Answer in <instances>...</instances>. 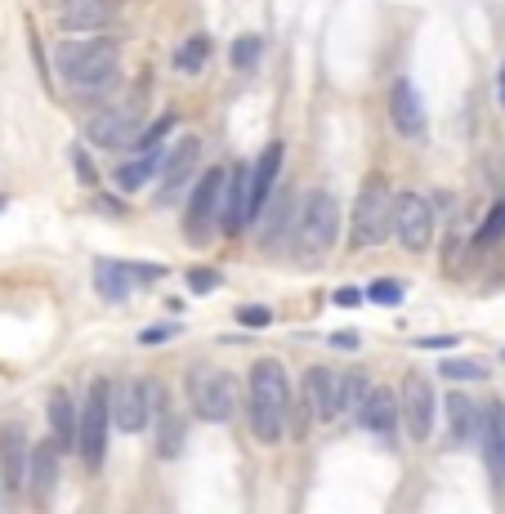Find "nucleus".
<instances>
[{
  "instance_id": "obj_32",
  "label": "nucleus",
  "mask_w": 505,
  "mask_h": 514,
  "mask_svg": "<svg viewBox=\"0 0 505 514\" xmlns=\"http://www.w3.org/2000/svg\"><path fill=\"white\" fill-rule=\"evenodd\" d=\"M170 126H175V117H157V121H152V126L144 130V135H139V148H144V152H148V148H157V144H161V135H166Z\"/></svg>"
},
{
  "instance_id": "obj_16",
  "label": "nucleus",
  "mask_w": 505,
  "mask_h": 514,
  "mask_svg": "<svg viewBox=\"0 0 505 514\" xmlns=\"http://www.w3.org/2000/svg\"><path fill=\"white\" fill-rule=\"evenodd\" d=\"M251 220V166H237L228 170V193H224V215H219V224H224L228 237H237Z\"/></svg>"
},
{
  "instance_id": "obj_17",
  "label": "nucleus",
  "mask_w": 505,
  "mask_h": 514,
  "mask_svg": "<svg viewBox=\"0 0 505 514\" xmlns=\"http://www.w3.org/2000/svg\"><path fill=\"white\" fill-rule=\"evenodd\" d=\"M27 483H32L36 501H50L59 488V443H36L32 465H27Z\"/></svg>"
},
{
  "instance_id": "obj_5",
  "label": "nucleus",
  "mask_w": 505,
  "mask_h": 514,
  "mask_svg": "<svg viewBox=\"0 0 505 514\" xmlns=\"http://www.w3.org/2000/svg\"><path fill=\"white\" fill-rule=\"evenodd\" d=\"M188 403L202 421L211 425H228L233 421V407H237V394H233V376L219 371L211 363H197L188 371Z\"/></svg>"
},
{
  "instance_id": "obj_18",
  "label": "nucleus",
  "mask_w": 505,
  "mask_h": 514,
  "mask_svg": "<svg viewBox=\"0 0 505 514\" xmlns=\"http://www.w3.org/2000/svg\"><path fill=\"white\" fill-rule=\"evenodd\" d=\"M0 465H5L9 488H23L27 465H32V447H27L23 425H5V430H0Z\"/></svg>"
},
{
  "instance_id": "obj_26",
  "label": "nucleus",
  "mask_w": 505,
  "mask_h": 514,
  "mask_svg": "<svg viewBox=\"0 0 505 514\" xmlns=\"http://www.w3.org/2000/svg\"><path fill=\"white\" fill-rule=\"evenodd\" d=\"M179 447H184V421H175L166 403H157V452L170 461V456H179Z\"/></svg>"
},
{
  "instance_id": "obj_37",
  "label": "nucleus",
  "mask_w": 505,
  "mask_h": 514,
  "mask_svg": "<svg viewBox=\"0 0 505 514\" xmlns=\"http://www.w3.org/2000/svg\"><path fill=\"white\" fill-rule=\"evenodd\" d=\"M336 304H340V309H354V304H362V291L358 287H340L336 291Z\"/></svg>"
},
{
  "instance_id": "obj_23",
  "label": "nucleus",
  "mask_w": 505,
  "mask_h": 514,
  "mask_svg": "<svg viewBox=\"0 0 505 514\" xmlns=\"http://www.w3.org/2000/svg\"><path fill=\"white\" fill-rule=\"evenodd\" d=\"M50 425H54V443L63 452H72V443H81V412L72 407V398L63 389L50 398Z\"/></svg>"
},
{
  "instance_id": "obj_38",
  "label": "nucleus",
  "mask_w": 505,
  "mask_h": 514,
  "mask_svg": "<svg viewBox=\"0 0 505 514\" xmlns=\"http://www.w3.org/2000/svg\"><path fill=\"white\" fill-rule=\"evenodd\" d=\"M331 345H336V349H362V340H358V331H336V336H331Z\"/></svg>"
},
{
  "instance_id": "obj_27",
  "label": "nucleus",
  "mask_w": 505,
  "mask_h": 514,
  "mask_svg": "<svg viewBox=\"0 0 505 514\" xmlns=\"http://www.w3.org/2000/svg\"><path fill=\"white\" fill-rule=\"evenodd\" d=\"M206 59H211V41L206 36H193V41H184L179 45V54H175V68L184 72V76H197L206 68Z\"/></svg>"
},
{
  "instance_id": "obj_34",
  "label": "nucleus",
  "mask_w": 505,
  "mask_h": 514,
  "mask_svg": "<svg viewBox=\"0 0 505 514\" xmlns=\"http://www.w3.org/2000/svg\"><path fill=\"white\" fill-rule=\"evenodd\" d=\"M497 233H505V202H501L497 211L488 215V224L479 228V246H488V242H492V237H497Z\"/></svg>"
},
{
  "instance_id": "obj_10",
  "label": "nucleus",
  "mask_w": 505,
  "mask_h": 514,
  "mask_svg": "<svg viewBox=\"0 0 505 514\" xmlns=\"http://www.w3.org/2000/svg\"><path fill=\"white\" fill-rule=\"evenodd\" d=\"M434 412H438V398H434L430 380H425L421 371H412V376L403 380V430H407V439H412V443H430Z\"/></svg>"
},
{
  "instance_id": "obj_21",
  "label": "nucleus",
  "mask_w": 505,
  "mask_h": 514,
  "mask_svg": "<svg viewBox=\"0 0 505 514\" xmlns=\"http://www.w3.org/2000/svg\"><path fill=\"white\" fill-rule=\"evenodd\" d=\"M479 430H483V452H488L492 474H497V479L505 483V407H501V403H488V407H483Z\"/></svg>"
},
{
  "instance_id": "obj_2",
  "label": "nucleus",
  "mask_w": 505,
  "mask_h": 514,
  "mask_svg": "<svg viewBox=\"0 0 505 514\" xmlns=\"http://www.w3.org/2000/svg\"><path fill=\"white\" fill-rule=\"evenodd\" d=\"M54 63H59L63 81L85 94H99L117 81V45L103 41V36H94V41H63L54 50Z\"/></svg>"
},
{
  "instance_id": "obj_9",
  "label": "nucleus",
  "mask_w": 505,
  "mask_h": 514,
  "mask_svg": "<svg viewBox=\"0 0 505 514\" xmlns=\"http://www.w3.org/2000/svg\"><path fill=\"white\" fill-rule=\"evenodd\" d=\"M161 403V389L152 380H126V385L112 394V421L126 434H139L144 425H152V407Z\"/></svg>"
},
{
  "instance_id": "obj_40",
  "label": "nucleus",
  "mask_w": 505,
  "mask_h": 514,
  "mask_svg": "<svg viewBox=\"0 0 505 514\" xmlns=\"http://www.w3.org/2000/svg\"><path fill=\"white\" fill-rule=\"evenodd\" d=\"M443 345H452V336H425L421 340V349H443Z\"/></svg>"
},
{
  "instance_id": "obj_7",
  "label": "nucleus",
  "mask_w": 505,
  "mask_h": 514,
  "mask_svg": "<svg viewBox=\"0 0 505 514\" xmlns=\"http://www.w3.org/2000/svg\"><path fill=\"white\" fill-rule=\"evenodd\" d=\"M224 193H228V170H206L193 188V202H188V237L202 242L215 228V220L224 215Z\"/></svg>"
},
{
  "instance_id": "obj_13",
  "label": "nucleus",
  "mask_w": 505,
  "mask_h": 514,
  "mask_svg": "<svg viewBox=\"0 0 505 514\" xmlns=\"http://www.w3.org/2000/svg\"><path fill=\"white\" fill-rule=\"evenodd\" d=\"M304 398H309L313 421H336L345 412V376H336L331 367H309L304 371Z\"/></svg>"
},
{
  "instance_id": "obj_30",
  "label": "nucleus",
  "mask_w": 505,
  "mask_h": 514,
  "mask_svg": "<svg viewBox=\"0 0 505 514\" xmlns=\"http://www.w3.org/2000/svg\"><path fill=\"white\" fill-rule=\"evenodd\" d=\"M367 394H371V380H367V376H345V407H349L354 416L362 412Z\"/></svg>"
},
{
  "instance_id": "obj_8",
  "label": "nucleus",
  "mask_w": 505,
  "mask_h": 514,
  "mask_svg": "<svg viewBox=\"0 0 505 514\" xmlns=\"http://www.w3.org/2000/svg\"><path fill=\"white\" fill-rule=\"evenodd\" d=\"M394 233L407 251H425L434 242V206L421 193H398L394 197Z\"/></svg>"
},
{
  "instance_id": "obj_42",
  "label": "nucleus",
  "mask_w": 505,
  "mask_h": 514,
  "mask_svg": "<svg viewBox=\"0 0 505 514\" xmlns=\"http://www.w3.org/2000/svg\"><path fill=\"white\" fill-rule=\"evenodd\" d=\"M50 5H59V9H68V5H76V0H50Z\"/></svg>"
},
{
  "instance_id": "obj_29",
  "label": "nucleus",
  "mask_w": 505,
  "mask_h": 514,
  "mask_svg": "<svg viewBox=\"0 0 505 514\" xmlns=\"http://www.w3.org/2000/svg\"><path fill=\"white\" fill-rule=\"evenodd\" d=\"M260 54H264L260 36H237V41H233V68L237 72H251L255 63H260Z\"/></svg>"
},
{
  "instance_id": "obj_35",
  "label": "nucleus",
  "mask_w": 505,
  "mask_h": 514,
  "mask_svg": "<svg viewBox=\"0 0 505 514\" xmlns=\"http://www.w3.org/2000/svg\"><path fill=\"white\" fill-rule=\"evenodd\" d=\"M367 295H371L376 304H398V300H403V287H398V282H376V287H371Z\"/></svg>"
},
{
  "instance_id": "obj_28",
  "label": "nucleus",
  "mask_w": 505,
  "mask_h": 514,
  "mask_svg": "<svg viewBox=\"0 0 505 514\" xmlns=\"http://www.w3.org/2000/svg\"><path fill=\"white\" fill-rule=\"evenodd\" d=\"M438 371L447 380H488V363H479V358H447Z\"/></svg>"
},
{
  "instance_id": "obj_33",
  "label": "nucleus",
  "mask_w": 505,
  "mask_h": 514,
  "mask_svg": "<svg viewBox=\"0 0 505 514\" xmlns=\"http://www.w3.org/2000/svg\"><path fill=\"white\" fill-rule=\"evenodd\" d=\"M219 282H224V278H219V273H215V269H193V273H188V287H193L197 295L215 291V287H219Z\"/></svg>"
},
{
  "instance_id": "obj_14",
  "label": "nucleus",
  "mask_w": 505,
  "mask_h": 514,
  "mask_svg": "<svg viewBox=\"0 0 505 514\" xmlns=\"http://www.w3.org/2000/svg\"><path fill=\"white\" fill-rule=\"evenodd\" d=\"M389 121H394V130L403 139L425 135V103H421V94H416L412 81H398L394 90H389Z\"/></svg>"
},
{
  "instance_id": "obj_20",
  "label": "nucleus",
  "mask_w": 505,
  "mask_h": 514,
  "mask_svg": "<svg viewBox=\"0 0 505 514\" xmlns=\"http://www.w3.org/2000/svg\"><path fill=\"white\" fill-rule=\"evenodd\" d=\"M398 421H403V407L394 403V394L380 389V385H371L367 403H362V412H358V425H367L371 434H394Z\"/></svg>"
},
{
  "instance_id": "obj_15",
  "label": "nucleus",
  "mask_w": 505,
  "mask_h": 514,
  "mask_svg": "<svg viewBox=\"0 0 505 514\" xmlns=\"http://www.w3.org/2000/svg\"><path fill=\"white\" fill-rule=\"evenodd\" d=\"M197 157H202V139H193V135H184L175 144V152H166V166H161V206H166L170 197H175L179 188L193 179Z\"/></svg>"
},
{
  "instance_id": "obj_25",
  "label": "nucleus",
  "mask_w": 505,
  "mask_h": 514,
  "mask_svg": "<svg viewBox=\"0 0 505 514\" xmlns=\"http://www.w3.org/2000/svg\"><path fill=\"white\" fill-rule=\"evenodd\" d=\"M447 416H452V434H456V439H470V434H479V416L483 412L465 394L447 398Z\"/></svg>"
},
{
  "instance_id": "obj_41",
  "label": "nucleus",
  "mask_w": 505,
  "mask_h": 514,
  "mask_svg": "<svg viewBox=\"0 0 505 514\" xmlns=\"http://www.w3.org/2000/svg\"><path fill=\"white\" fill-rule=\"evenodd\" d=\"M497 90H501V103H505V68H501V81H497Z\"/></svg>"
},
{
  "instance_id": "obj_11",
  "label": "nucleus",
  "mask_w": 505,
  "mask_h": 514,
  "mask_svg": "<svg viewBox=\"0 0 505 514\" xmlns=\"http://www.w3.org/2000/svg\"><path fill=\"white\" fill-rule=\"evenodd\" d=\"M161 278V264H121V260H99L94 264V287L103 300L121 304L130 295V287H144V282Z\"/></svg>"
},
{
  "instance_id": "obj_1",
  "label": "nucleus",
  "mask_w": 505,
  "mask_h": 514,
  "mask_svg": "<svg viewBox=\"0 0 505 514\" xmlns=\"http://www.w3.org/2000/svg\"><path fill=\"white\" fill-rule=\"evenodd\" d=\"M291 416V380L278 358L251 363V430L260 443H278Z\"/></svg>"
},
{
  "instance_id": "obj_31",
  "label": "nucleus",
  "mask_w": 505,
  "mask_h": 514,
  "mask_svg": "<svg viewBox=\"0 0 505 514\" xmlns=\"http://www.w3.org/2000/svg\"><path fill=\"white\" fill-rule=\"evenodd\" d=\"M237 322H242V327H269L273 313L264 309V304H246V309H237Z\"/></svg>"
},
{
  "instance_id": "obj_43",
  "label": "nucleus",
  "mask_w": 505,
  "mask_h": 514,
  "mask_svg": "<svg viewBox=\"0 0 505 514\" xmlns=\"http://www.w3.org/2000/svg\"><path fill=\"white\" fill-rule=\"evenodd\" d=\"M0 211H5V197H0Z\"/></svg>"
},
{
  "instance_id": "obj_22",
  "label": "nucleus",
  "mask_w": 505,
  "mask_h": 514,
  "mask_svg": "<svg viewBox=\"0 0 505 514\" xmlns=\"http://www.w3.org/2000/svg\"><path fill=\"white\" fill-rule=\"evenodd\" d=\"M117 18V0H76L63 9V27L68 32H99Z\"/></svg>"
},
{
  "instance_id": "obj_3",
  "label": "nucleus",
  "mask_w": 505,
  "mask_h": 514,
  "mask_svg": "<svg viewBox=\"0 0 505 514\" xmlns=\"http://www.w3.org/2000/svg\"><path fill=\"white\" fill-rule=\"evenodd\" d=\"M336 228H340V206L331 193H309L300 206V215H295V260L300 264H322L331 251V242H336Z\"/></svg>"
},
{
  "instance_id": "obj_12",
  "label": "nucleus",
  "mask_w": 505,
  "mask_h": 514,
  "mask_svg": "<svg viewBox=\"0 0 505 514\" xmlns=\"http://www.w3.org/2000/svg\"><path fill=\"white\" fill-rule=\"evenodd\" d=\"M144 130L148 126L135 108H112V112H103V117H94L90 126H85V135H90L94 148H139Z\"/></svg>"
},
{
  "instance_id": "obj_39",
  "label": "nucleus",
  "mask_w": 505,
  "mask_h": 514,
  "mask_svg": "<svg viewBox=\"0 0 505 514\" xmlns=\"http://www.w3.org/2000/svg\"><path fill=\"white\" fill-rule=\"evenodd\" d=\"M144 345H161V340H170V327H152V331H144Z\"/></svg>"
},
{
  "instance_id": "obj_36",
  "label": "nucleus",
  "mask_w": 505,
  "mask_h": 514,
  "mask_svg": "<svg viewBox=\"0 0 505 514\" xmlns=\"http://www.w3.org/2000/svg\"><path fill=\"white\" fill-rule=\"evenodd\" d=\"M72 161H76V179H81V184H94V161H90V152L85 148H72Z\"/></svg>"
},
{
  "instance_id": "obj_6",
  "label": "nucleus",
  "mask_w": 505,
  "mask_h": 514,
  "mask_svg": "<svg viewBox=\"0 0 505 514\" xmlns=\"http://www.w3.org/2000/svg\"><path fill=\"white\" fill-rule=\"evenodd\" d=\"M108 421H112V398H108V385H90L85 394V407H81V456L90 470L103 465V452H108Z\"/></svg>"
},
{
  "instance_id": "obj_24",
  "label": "nucleus",
  "mask_w": 505,
  "mask_h": 514,
  "mask_svg": "<svg viewBox=\"0 0 505 514\" xmlns=\"http://www.w3.org/2000/svg\"><path fill=\"white\" fill-rule=\"evenodd\" d=\"M161 166H166V157H161V152H157V148H148V152H144V157L126 161V166H121V170H117V184H121V188H126V193H135V188H144V184H148V179H152V175H157V170H161Z\"/></svg>"
},
{
  "instance_id": "obj_4",
  "label": "nucleus",
  "mask_w": 505,
  "mask_h": 514,
  "mask_svg": "<svg viewBox=\"0 0 505 514\" xmlns=\"http://www.w3.org/2000/svg\"><path fill=\"white\" fill-rule=\"evenodd\" d=\"M389 228H394V193H389V184L380 175H371L354 202L349 237H354V246H380L389 237Z\"/></svg>"
},
{
  "instance_id": "obj_19",
  "label": "nucleus",
  "mask_w": 505,
  "mask_h": 514,
  "mask_svg": "<svg viewBox=\"0 0 505 514\" xmlns=\"http://www.w3.org/2000/svg\"><path fill=\"white\" fill-rule=\"evenodd\" d=\"M278 170H282V144H269L251 166V220L269 206V193H273V184H278Z\"/></svg>"
}]
</instances>
